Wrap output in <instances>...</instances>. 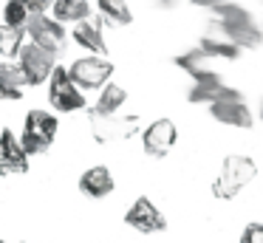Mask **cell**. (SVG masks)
Masks as SVG:
<instances>
[{
    "instance_id": "6da1fadb",
    "label": "cell",
    "mask_w": 263,
    "mask_h": 243,
    "mask_svg": "<svg viewBox=\"0 0 263 243\" xmlns=\"http://www.w3.org/2000/svg\"><path fill=\"white\" fill-rule=\"evenodd\" d=\"M212 14H215L212 20L221 23L223 34H227L240 51L263 45V28L257 26V20L252 17V11L243 9L240 3H227V6H221V9H215Z\"/></svg>"
},
{
    "instance_id": "7a4b0ae2",
    "label": "cell",
    "mask_w": 263,
    "mask_h": 243,
    "mask_svg": "<svg viewBox=\"0 0 263 243\" xmlns=\"http://www.w3.org/2000/svg\"><path fill=\"white\" fill-rule=\"evenodd\" d=\"M257 175V164L249 156H227L221 164V173L212 181V195L218 201H232L243 192V186H249Z\"/></svg>"
},
{
    "instance_id": "3957f363",
    "label": "cell",
    "mask_w": 263,
    "mask_h": 243,
    "mask_svg": "<svg viewBox=\"0 0 263 243\" xmlns=\"http://www.w3.org/2000/svg\"><path fill=\"white\" fill-rule=\"evenodd\" d=\"M57 130H60V119L51 110H43V107L29 110L26 113V122H23V136H17L23 153L26 156H43V153H48V147L57 139Z\"/></svg>"
},
{
    "instance_id": "277c9868",
    "label": "cell",
    "mask_w": 263,
    "mask_h": 243,
    "mask_svg": "<svg viewBox=\"0 0 263 243\" xmlns=\"http://www.w3.org/2000/svg\"><path fill=\"white\" fill-rule=\"evenodd\" d=\"M68 77L77 88L85 90H102L114 77V62L105 57H80L68 65Z\"/></svg>"
},
{
    "instance_id": "5b68a950",
    "label": "cell",
    "mask_w": 263,
    "mask_h": 243,
    "mask_svg": "<svg viewBox=\"0 0 263 243\" xmlns=\"http://www.w3.org/2000/svg\"><path fill=\"white\" fill-rule=\"evenodd\" d=\"M48 102L57 113H77V110H85L88 107V99L68 77V68L65 65H57L48 79Z\"/></svg>"
},
{
    "instance_id": "8992f818",
    "label": "cell",
    "mask_w": 263,
    "mask_h": 243,
    "mask_svg": "<svg viewBox=\"0 0 263 243\" xmlns=\"http://www.w3.org/2000/svg\"><path fill=\"white\" fill-rule=\"evenodd\" d=\"M26 37H29L31 45H37V48L48 51V54H54V57L63 54L65 43H68L65 26H60L51 14H34L31 17L29 26H26Z\"/></svg>"
},
{
    "instance_id": "52a82bcc",
    "label": "cell",
    "mask_w": 263,
    "mask_h": 243,
    "mask_svg": "<svg viewBox=\"0 0 263 243\" xmlns=\"http://www.w3.org/2000/svg\"><path fill=\"white\" fill-rule=\"evenodd\" d=\"M91 122V136L99 144H114V141H125L139 133V116H127V113H114V116H88Z\"/></svg>"
},
{
    "instance_id": "ba28073f",
    "label": "cell",
    "mask_w": 263,
    "mask_h": 243,
    "mask_svg": "<svg viewBox=\"0 0 263 243\" xmlns=\"http://www.w3.org/2000/svg\"><path fill=\"white\" fill-rule=\"evenodd\" d=\"M17 65H20V71H23V77H26V85H34L37 88V85H48V79H51L54 68H57L60 62H57L54 54H48V51L26 43L23 48H20V54H17Z\"/></svg>"
},
{
    "instance_id": "9c48e42d",
    "label": "cell",
    "mask_w": 263,
    "mask_h": 243,
    "mask_svg": "<svg viewBox=\"0 0 263 243\" xmlns=\"http://www.w3.org/2000/svg\"><path fill=\"white\" fill-rule=\"evenodd\" d=\"M187 99L193 105H218V102H243V94L232 85H227L218 73H210L201 82H193V88L187 90Z\"/></svg>"
},
{
    "instance_id": "30bf717a",
    "label": "cell",
    "mask_w": 263,
    "mask_h": 243,
    "mask_svg": "<svg viewBox=\"0 0 263 243\" xmlns=\"http://www.w3.org/2000/svg\"><path fill=\"white\" fill-rule=\"evenodd\" d=\"M176 141H178V130L173 124V119H156L142 130V150L150 158H164L176 147Z\"/></svg>"
},
{
    "instance_id": "8fae6325",
    "label": "cell",
    "mask_w": 263,
    "mask_h": 243,
    "mask_svg": "<svg viewBox=\"0 0 263 243\" xmlns=\"http://www.w3.org/2000/svg\"><path fill=\"white\" fill-rule=\"evenodd\" d=\"M125 223L136 232H144V235H153V232H164L167 229V218L159 207H156L150 198H136V201L127 207L125 212Z\"/></svg>"
},
{
    "instance_id": "7c38bea8",
    "label": "cell",
    "mask_w": 263,
    "mask_h": 243,
    "mask_svg": "<svg viewBox=\"0 0 263 243\" xmlns=\"http://www.w3.org/2000/svg\"><path fill=\"white\" fill-rule=\"evenodd\" d=\"M29 173V156L20 147V139L12 127L0 130V175Z\"/></svg>"
},
{
    "instance_id": "4fadbf2b",
    "label": "cell",
    "mask_w": 263,
    "mask_h": 243,
    "mask_svg": "<svg viewBox=\"0 0 263 243\" xmlns=\"http://www.w3.org/2000/svg\"><path fill=\"white\" fill-rule=\"evenodd\" d=\"M198 48L204 51L210 60H229V62H235L240 57V48L227 37V34H223V28H221V23H218V20H210L206 31L201 34Z\"/></svg>"
},
{
    "instance_id": "5bb4252c",
    "label": "cell",
    "mask_w": 263,
    "mask_h": 243,
    "mask_svg": "<svg viewBox=\"0 0 263 243\" xmlns=\"http://www.w3.org/2000/svg\"><path fill=\"white\" fill-rule=\"evenodd\" d=\"M74 43L80 48L91 51V54H108V43H105V23L99 17H88V20L77 23L74 31H71Z\"/></svg>"
},
{
    "instance_id": "9a60e30c",
    "label": "cell",
    "mask_w": 263,
    "mask_h": 243,
    "mask_svg": "<svg viewBox=\"0 0 263 243\" xmlns=\"http://www.w3.org/2000/svg\"><path fill=\"white\" fill-rule=\"evenodd\" d=\"M116 190V181L110 175V170L105 164H97V167H88L85 173L80 175V192L85 198H93V201H102L110 192Z\"/></svg>"
},
{
    "instance_id": "2e32d148",
    "label": "cell",
    "mask_w": 263,
    "mask_h": 243,
    "mask_svg": "<svg viewBox=\"0 0 263 243\" xmlns=\"http://www.w3.org/2000/svg\"><path fill=\"white\" fill-rule=\"evenodd\" d=\"M210 116L215 122L227 124V127H238V130H252L255 116H252V107L246 102H218L210 107Z\"/></svg>"
},
{
    "instance_id": "e0dca14e",
    "label": "cell",
    "mask_w": 263,
    "mask_h": 243,
    "mask_svg": "<svg viewBox=\"0 0 263 243\" xmlns=\"http://www.w3.org/2000/svg\"><path fill=\"white\" fill-rule=\"evenodd\" d=\"M125 102H127V90L116 82H108L99 90L97 102L88 107V116H114V113H119L125 107Z\"/></svg>"
},
{
    "instance_id": "ac0fdd59",
    "label": "cell",
    "mask_w": 263,
    "mask_h": 243,
    "mask_svg": "<svg viewBox=\"0 0 263 243\" xmlns=\"http://www.w3.org/2000/svg\"><path fill=\"white\" fill-rule=\"evenodd\" d=\"M173 65H178L187 77H193V82H201V79H206L212 71V60L204 54L201 48H190L184 51V54H176L173 57Z\"/></svg>"
},
{
    "instance_id": "d6986e66",
    "label": "cell",
    "mask_w": 263,
    "mask_h": 243,
    "mask_svg": "<svg viewBox=\"0 0 263 243\" xmlns=\"http://www.w3.org/2000/svg\"><path fill=\"white\" fill-rule=\"evenodd\" d=\"M26 77L17 62H0V99H23Z\"/></svg>"
},
{
    "instance_id": "ffe728a7",
    "label": "cell",
    "mask_w": 263,
    "mask_h": 243,
    "mask_svg": "<svg viewBox=\"0 0 263 243\" xmlns=\"http://www.w3.org/2000/svg\"><path fill=\"white\" fill-rule=\"evenodd\" d=\"M51 17L60 23V26H65V23H82L91 17V3L88 0H57V3L51 6Z\"/></svg>"
},
{
    "instance_id": "44dd1931",
    "label": "cell",
    "mask_w": 263,
    "mask_h": 243,
    "mask_svg": "<svg viewBox=\"0 0 263 243\" xmlns=\"http://www.w3.org/2000/svg\"><path fill=\"white\" fill-rule=\"evenodd\" d=\"M97 11L105 26H130L133 23V11L127 0H97Z\"/></svg>"
},
{
    "instance_id": "7402d4cb",
    "label": "cell",
    "mask_w": 263,
    "mask_h": 243,
    "mask_svg": "<svg viewBox=\"0 0 263 243\" xmlns=\"http://www.w3.org/2000/svg\"><path fill=\"white\" fill-rule=\"evenodd\" d=\"M31 17H34V14H31V9H29L26 0H9V3L3 6V23L12 26V28L26 31V26H29Z\"/></svg>"
},
{
    "instance_id": "603a6c76",
    "label": "cell",
    "mask_w": 263,
    "mask_h": 243,
    "mask_svg": "<svg viewBox=\"0 0 263 243\" xmlns=\"http://www.w3.org/2000/svg\"><path fill=\"white\" fill-rule=\"evenodd\" d=\"M23 45H26V31L0 23V54L3 57H17Z\"/></svg>"
},
{
    "instance_id": "cb8c5ba5",
    "label": "cell",
    "mask_w": 263,
    "mask_h": 243,
    "mask_svg": "<svg viewBox=\"0 0 263 243\" xmlns=\"http://www.w3.org/2000/svg\"><path fill=\"white\" fill-rule=\"evenodd\" d=\"M238 243H263V223H246Z\"/></svg>"
},
{
    "instance_id": "d4e9b609",
    "label": "cell",
    "mask_w": 263,
    "mask_h": 243,
    "mask_svg": "<svg viewBox=\"0 0 263 243\" xmlns=\"http://www.w3.org/2000/svg\"><path fill=\"white\" fill-rule=\"evenodd\" d=\"M31 9V14H48L51 11V6L57 3V0H26Z\"/></svg>"
},
{
    "instance_id": "484cf974",
    "label": "cell",
    "mask_w": 263,
    "mask_h": 243,
    "mask_svg": "<svg viewBox=\"0 0 263 243\" xmlns=\"http://www.w3.org/2000/svg\"><path fill=\"white\" fill-rule=\"evenodd\" d=\"M190 3H193L195 9H210V11H215V9H221V6H227V3H238V0H190Z\"/></svg>"
},
{
    "instance_id": "4316f807",
    "label": "cell",
    "mask_w": 263,
    "mask_h": 243,
    "mask_svg": "<svg viewBox=\"0 0 263 243\" xmlns=\"http://www.w3.org/2000/svg\"><path fill=\"white\" fill-rule=\"evenodd\" d=\"M159 3H161V6H164V9H167V6H173V3H176V0H159Z\"/></svg>"
},
{
    "instance_id": "83f0119b",
    "label": "cell",
    "mask_w": 263,
    "mask_h": 243,
    "mask_svg": "<svg viewBox=\"0 0 263 243\" xmlns=\"http://www.w3.org/2000/svg\"><path fill=\"white\" fill-rule=\"evenodd\" d=\"M260 122H263V99H260Z\"/></svg>"
},
{
    "instance_id": "f1b7e54d",
    "label": "cell",
    "mask_w": 263,
    "mask_h": 243,
    "mask_svg": "<svg viewBox=\"0 0 263 243\" xmlns=\"http://www.w3.org/2000/svg\"><path fill=\"white\" fill-rule=\"evenodd\" d=\"M0 243H6V240H3V237H0Z\"/></svg>"
},
{
    "instance_id": "f546056e",
    "label": "cell",
    "mask_w": 263,
    "mask_h": 243,
    "mask_svg": "<svg viewBox=\"0 0 263 243\" xmlns=\"http://www.w3.org/2000/svg\"><path fill=\"white\" fill-rule=\"evenodd\" d=\"M20 243H23V240H20Z\"/></svg>"
},
{
    "instance_id": "4dcf8cb0",
    "label": "cell",
    "mask_w": 263,
    "mask_h": 243,
    "mask_svg": "<svg viewBox=\"0 0 263 243\" xmlns=\"http://www.w3.org/2000/svg\"><path fill=\"white\" fill-rule=\"evenodd\" d=\"M260 28H263V26H260Z\"/></svg>"
}]
</instances>
